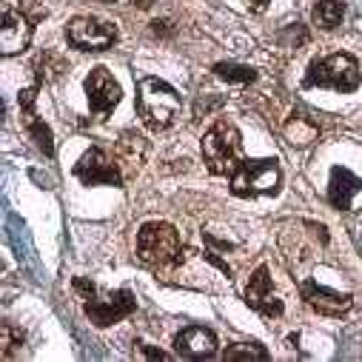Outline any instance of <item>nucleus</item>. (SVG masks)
<instances>
[{
	"label": "nucleus",
	"instance_id": "f03ea898",
	"mask_svg": "<svg viewBox=\"0 0 362 362\" xmlns=\"http://www.w3.org/2000/svg\"><path fill=\"white\" fill-rule=\"evenodd\" d=\"M137 257L151 268H171L183 257V243L174 226L146 223L137 234Z\"/></svg>",
	"mask_w": 362,
	"mask_h": 362
},
{
	"label": "nucleus",
	"instance_id": "412c9836",
	"mask_svg": "<svg viewBox=\"0 0 362 362\" xmlns=\"http://www.w3.org/2000/svg\"><path fill=\"white\" fill-rule=\"evenodd\" d=\"M23 345V331L4 322L0 325V356L4 359H15V351Z\"/></svg>",
	"mask_w": 362,
	"mask_h": 362
},
{
	"label": "nucleus",
	"instance_id": "2eb2a0df",
	"mask_svg": "<svg viewBox=\"0 0 362 362\" xmlns=\"http://www.w3.org/2000/svg\"><path fill=\"white\" fill-rule=\"evenodd\" d=\"M283 134H286V140H288L291 146H297V148H305V146H311V143L320 137V129H317V123H314L311 117H305V115L294 112V115L286 120V126H283Z\"/></svg>",
	"mask_w": 362,
	"mask_h": 362
},
{
	"label": "nucleus",
	"instance_id": "f257e3e1",
	"mask_svg": "<svg viewBox=\"0 0 362 362\" xmlns=\"http://www.w3.org/2000/svg\"><path fill=\"white\" fill-rule=\"evenodd\" d=\"M180 109H183V100H180V95L165 80L151 77V74L137 80V112H140L146 129H151V132L168 129L177 120Z\"/></svg>",
	"mask_w": 362,
	"mask_h": 362
},
{
	"label": "nucleus",
	"instance_id": "0eeeda50",
	"mask_svg": "<svg viewBox=\"0 0 362 362\" xmlns=\"http://www.w3.org/2000/svg\"><path fill=\"white\" fill-rule=\"evenodd\" d=\"M86 317L88 322H95L98 328H109L120 320H126L134 308H137V300L129 288H120V291H112V294H92V297H86Z\"/></svg>",
	"mask_w": 362,
	"mask_h": 362
},
{
	"label": "nucleus",
	"instance_id": "dca6fc26",
	"mask_svg": "<svg viewBox=\"0 0 362 362\" xmlns=\"http://www.w3.org/2000/svg\"><path fill=\"white\" fill-rule=\"evenodd\" d=\"M35 77H37V86H43V83H54V80H60L66 71H69V63H66V57L63 54H57V52H40L37 57H35Z\"/></svg>",
	"mask_w": 362,
	"mask_h": 362
},
{
	"label": "nucleus",
	"instance_id": "b1692460",
	"mask_svg": "<svg viewBox=\"0 0 362 362\" xmlns=\"http://www.w3.org/2000/svg\"><path fill=\"white\" fill-rule=\"evenodd\" d=\"M137 351H140L146 359H171L165 351H160V348H151V345H143V342H137Z\"/></svg>",
	"mask_w": 362,
	"mask_h": 362
},
{
	"label": "nucleus",
	"instance_id": "f3484780",
	"mask_svg": "<svg viewBox=\"0 0 362 362\" xmlns=\"http://www.w3.org/2000/svg\"><path fill=\"white\" fill-rule=\"evenodd\" d=\"M117 160L126 163L129 168H140V163L146 160V137L140 132H123L117 140Z\"/></svg>",
	"mask_w": 362,
	"mask_h": 362
},
{
	"label": "nucleus",
	"instance_id": "423d86ee",
	"mask_svg": "<svg viewBox=\"0 0 362 362\" xmlns=\"http://www.w3.org/2000/svg\"><path fill=\"white\" fill-rule=\"evenodd\" d=\"M117 26L112 21H100V18H88L80 15L66 26V40L71 49L80 52H103L112 49L117 43Z\"/></svg>",
	"mask_w": 362,
	"mask_h": 362
},
{
	"label": "nucleus",
	"instance_id": "6ab92c4d",
	"mask_svg": "<svg viewBox=\"0 0 362 362\" xmlns=\"http://www.w3.org/2000/svg\"><path fill=\"white\" fill-rule=\"evenodd\" d=\"M223 359H228V362H265L268 351L257 342H237V345H228L223 351Z\"/></svg>",
	"mask_w": 362,
	"mask_h": 362
},
{
	"label": "nucleus",
	"instance_id": "a211bd4d",
	"mask_svg": "<svg viewBox=\"0 0 362 362\" xmlns=\"http://www.w3.org/2000/svg\"><path fill=\"white\" fill-rule=\"evenodd\" d=\"M345 18V4L342 0H320L314 6V26L322 29V32H331L342 23Z\"/></svg>",
	"mask_w": 362,
	"mask_h": 362
},
{
	"label": "nucleus",
	"instance_id": "bb28decb",
	"mask_svg": "<svg viewBox=\"0 0 362 362\" xmlns=\"http://www.w3.org/2000/svg\"><path fill=\"white\" fill-rule=\"evenodd\" d=\"M132 4H134L137 9H148V6L154 4V0H132Z\"/></svg>",
	"mask_w": 362,
	"mask_h": 362
},
{
	"label": "nucleus",
	"instance_id": "aec40b11",
	"mask_svg": "<svg viewBox=\"0 0 362 362\" xmlns=\"http://www.w3.org/2000/svg\"><path fill=\"white\" fill-rule=\"evenodd\" d=\"M214 74L228 80V83H254L257 80V71L251 66H243V63H217L214 66Z\"/></svg>",
	"mask_w": 362,
	"mask_h": 362
},
{
	"label": "nucleus",
	"instance_id": "4468645a",
	"mask_svg": "<svg viewBox=\"0 0 362 362\" xmlns=\"http://www.w3.org/2000/svg\"><path fill=\"white\" fill-rule=\"evenodd\" d=\"M359 192H362V177H356V174H354L351 168H345V165H334V168H331L328 200H331L334 209L348 211L354 194H359Z\"/></svg>",
	"mask_w": 362,
	"mask_h": 362
},
{
	"label": "nucleus",
	"instance_id": "393cba45",
	"mask_svg": "<svg viewBox=\"0 0 362 362\" xmlns=\"http://www.w3.org/2000/svg\"><path fill=\"white\" fill-rule=\"evenodd\" d=\"M245 4H248L251 12H265V6L271 4V0H245Z\"/></svg>",
	"mask_w": 362,
	"mask_h": 362
},
{
	"label": "nucleus",
	"instance_id": "9b49d317",
	"mask_svg": "<svg viewBox=\"0 0 362 362\" xmlns=\"http://www.w3.org/2000/svg\"><path fill=\"white\" fill-rule=\"evenodd\" d=\"M300 294L308 308H314L317 314H325V317H339V314L351 311V305H354L351 294H339V291H331V288L308 283V280L300 283Z\"/></svg>",
	"mask_w": 362,
	"mask_h": 362
},
{
	"label": "nucleus",
	"instance_id": "7ed1b4c3",
	"mask_svg": "<svg viewBox=\"0 0 362 362\" xmlns=\"http://www.w3.org/2000/svg\"><path fill=\"white\" fill-rule=\"evenodd\" d=\"M203 160L211 174H234L243 163V146L237 126L220 120L203 134Z\"/></svg>",
	"mask_w": 362,
	"mask_h": 362
},
{
	"label": "nucleus",
	"instance_id": "f8f14e48",
	"mask_svg": "<svg viewBox=\"0 0 362 362\" xmlns=\"http://www.w3.org/2000/svg\"><path fill=\"white\" fill-rule=\"evenodd\" d=\"M32 32H35V26L23 12L6 9L4 12V26H0V52H4L6 57L23 52L32 43Z\"/></svg>",
	"mask_w": 362,
	"mask_h": 362
},
{
	"label": "nucleus",
	"instance_id": "39448f33",
	"mask_svg": "<svg viewBox=\"0 0 362 362\" xmlns=\"http://www.w3.org/2000/svg\"><path fill=\"white\" fill-rule=\"evenodd\" d=\"M283 171L274 160H243L240 168L231 174V192L237 197H259L274 194L280 189Z\"/></svg>",
	"mask_w": 362,
	"mask_h": 362
},
{
	"label": "nucleus",
	"instance_id": "6e6552de",
	"mask_svg": "<svg viewBox=\"0 0 362 362\" xmlns=\"http://www.w3.org/2000/svg\"><path fill=\"white\" fill-rule=\"evenodd\" d=\"M86 100H88V109H92V115L98 120L112 117V112L123 100V92H120V83L112 77L109 69L98 66V69L88 71V77H86Z\"/></svg>",
	"mask_w": 362,
	"mask_h": 362
},
{
	"label": "nucleus",
	"instance_id": "5701e85b",
	"mask_svg": "<svg viewBox=\"0 0 362 362\" xmlns=\"http://www.w3.org/2000/svg\"><path fill=\"white\" fill-rule=\"evenodd\" d=\"M35 100H37V86L23 88V92L18 95V106H21L23 117H26V123H29V120H35Z\"/></svg>",
	"mask_w": 362,
	"mask_h": 362
},
{
	"label": "nucleus",
	"instance_id": "ddd939ff",
	"mask_svg": "<svg viewBox=\"0 0 362 362\" xmlns=\"http://www.w3.org/2000/svg\"><path fill=\"white\" fill-rule=\"evenodd\" d=\"M174 348L180 356H189V359H211L217 356V337L203 325H189L177 334Z\"/></svg>",
	"mask_w": 362,
	"mask_h": 362
},
{
	"label": "nucleus",
	"instance_id": "20e7f679",
	"mask_svg": "<svg viewBox=\"0 0 362 362\" xmlns=\"http://www.w3.org/2000/svg\"><path fill=\"white\" fill-rule=\"evenodd\" d=\"M359 80L362 77H359L356 57H351L345 52H337V54H328V57L311 63L308 71H305L303 86L305 88L322 86V88H334V92H356Z\"/></svg>",
	"mask_w": 362,
	"mask_h": 362
},
{
	"label": "nucleus",
	"instance_id": "a878e982",
	"mask_svg": "<svg viewBox=\"0 0 362 362\" xmlns=\"http://www.w3.org/2000/svg\"><path fill=\"white\" fill-rule=\"evenodd\" d=\"M151 26H154V35H157V32H160V35H171V29H168V21H154Z\"/></svg>",
	"mask_w": 362,
	"mask_h": 362
},
{
	"label": "nucleus",
	"instance_id": "4be33fe9",
	"mask_svg": "<svg viewBox=\"0 0 362 362\" xmlns=\"http://www.w3.org/2000/svg\"><path fill=\"white\" fill-rule=\"evenodd\" d=\"M26 126H29V134H32L35 146H37V148H40V151H43L46 157H52V154H54V140H52V129H49V126L43 123V120H37V117H35V120H29Z\"/></svg>",
	"mask_w": 362,
	"mask_h": 362
},
{
	"label": "nucleus",
	"instance_id": "cd10ccee",
	"mask_svg": "<svg viewBox=\"0 0 362 362\" xmlns=\"http://www.w3.org/2000/svg\"><path fill=\"white\" fill-rule=\"evenodd\" d=\"M103 4H115V0H103Z\"/></svg>",
	"mask_w": 362,
	"mask_h": 362
},
{
	"label": "nucleus",
	"instance_id": "9d476101",
	"mask_svg": "<svg viewBox=\"0 0 362 362\" xmlns=\"http://www.w3.org/2000/svg\"><path fill=\"white\" fill-rule=\"evenodd\" d=\"M245 303L254 311H259L262 317H283V300L274 291H271V277H268V268L265 265H257L254 274L248 277Z\"/></svg>",
	"mask_w": 362,
	"mask_h": 362
},
{
	"label": "nucleus",
	"instance_id": "1a4fd4ad",
	"mask_svg": "<svg viewBox=\"0 0 362 362\" xmlns=\"http://www.w3.org/2000/svg\"><path fill=\"white\" fill-rule=\"evenodd\" d=\"M74 177L80 180L83 186H123L120 163L115 157H109L103 148H88L77 160Z\"/></svg>",
	"mask_w": 362,
	"mask_h": 362
}]
</instances>
